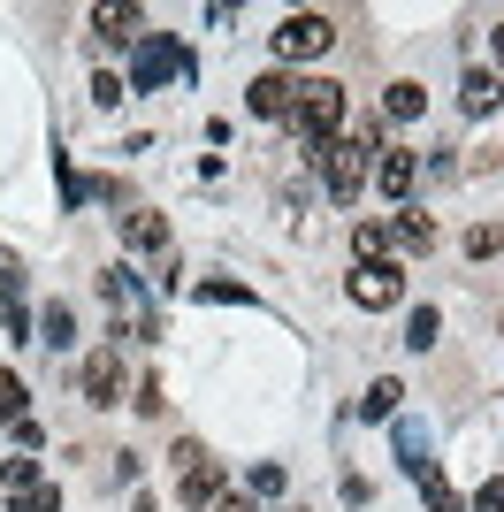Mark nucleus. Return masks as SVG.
<instances>
[{"instance_id": "nucleus-1", "label": "nucleus", "mask_w": 504, "mask_h": 512, "mask_svg": "<svg viewBox=\"0 0 504 512\" xmlns=\"http://www.w3.org/2000/svg\"><path fill=\"white\" fill-rule=\"evenodd\" d=\"M336 123H344V85H329V77H306V85H298V107H291V130H298L306 169H321V146L336 138Z\"/></svg>"}, {"instance_id": "nucleus-2", "label": "nucleus", "mask_w": 504, "mask_h": 512, "mask_svg": "<svg viewBox=\"0 0 504 512\" xmlns=\"http://www.w3.org/2000/svg\"><path fill=\"white\" fill-rule=\"evenodd\" d=\"M321 176H329V192L344 199V207H352L359 192H367V176H375V146H367V138H329V146H321Z\"/></svg>"}, {"instance_id": "nucleus-3", "label": "nucleus", "mask_w": 504, "mask_h": 512, "mask_svg": "<svg viewBox=\"0 0 504 512\" xmlns=\"http://www.w3.org/2000/svg\"><path fill=\"white\" fill-rule=\"evenodd\" d=\"M168 77H191L184 39H138L130 46V92H161Z\"/></svg>"}, {"instance_id": "nucleus-4", "label": "nucleus", "mask_w": 504, "mask_h": 512, "mask_svg": "<svg viewBox=\"0 0 504 512\" xmlns=\"http://www.w3.org/2000/svg\"><path fill=\"white\" fill-rule=\"evenodd\" d=\"M329 46H336L329 16H283L275 23V62H321Z\"/></svg>"}, {"instance_id": "nucleus-5", "label": "nucleus", "mask_w": 504, "mask_h": 512, "mask_svg": "<svg viewBox=\"0 0 504 512\" xmlns=\"http://www.w3.org/2000/svg\"><path fill=\"white\" fill-rule=\"evenodd\" d=\"M176 497H184V505H214V497H222V467H214L199 444H176Z\"/></svg>"}, {"instance_id": "nucleus-6", "label": "nucleus", "mask_w": 504, "mask_h": 512, "mask_svg": "<svg viewBox=\"0 0 504 512\" xmlns=\"http://www.w3.org/2000/svg\"><path fill=\"white\" fill-rule=\"evenodd\" d=\"M252 115H268V123H291V107H298V77L291 69H268V77H252L245 85Z\"/></svg>"}, {"instance_id": "nucleus-7", "label": "nucleus", "mask_w": 504, "mask_h": 512, "mask_svg": "<svg viewBox=\"0 0 504 512\" xmlns=\"http://www.w3.org/2000/svg\"><path fill=\"white\" fill-rule=\"evenodd\" d=\"M405 276L390 268V260H359V276H352V306H367V314H382V306H398Z\"/></svg>"}, {"instance_id": "nucleus-8", "label": "nucleus", "mask_w": 504, "mask_h": 512, "mask_svg": "<svg viewBox=\"0 0 504 512\" xmlns=\"http://www.w3.org/2000/svg\"><path fill=\"white\" fill-rule=\"evenodd\" d=\"M84 398L92 406H123V344H100L84 360Z\"/></svg>"}, {"instance_id": "nucleus-9", "label": "nucleus", "mask_w": 504, "mask_h": 512, "mask_svg": "<svg viewBox=\"0 0 504 512\" xmlns=\"http://www.w3.org/2000/svg\"><path fill=\"white\" fill-rule=\"evenodd\" d=\"M100 291H107V306H115V321L130 314V329H138V337H161V321L146 314V299H138V283H130V268H107V276H100Z\"/></svg>"}, {"instance_id": "nucleus-10", "label": "nucleus", "mask_w": 504, "mask_h": 512, "mask_svg": "<svg viewBox=\"0 0 504 512\" xmlns=\"http://www.w3.org/2000/svg\"><path fill=\"white\" fill-rule=\"evenodd\" d=\"M375 184H382V199H405L420 184V153L413 146H382L375 153Z\"/></svg>"}, {"instance_id": "nucleus-11", "label": "nucleus", "mask_w": 504, "mask_h": 512, "mask_svg": "<svg viewBox=\"0 0 504 512\" xmlns=\"http://www.w3.org/2000/svg\"><path fill=\"white\" fill-rule=\"evenodd\" d=\"M123 245H138V253H161V245H168V222H161L153 207H130V214H123Z\"/></svg>"}, {"instance_id": "nucleus-12", "label": "nucleus", "mask_w": 504, "mask_h": 512, "mask_svg": "<svg viewBox=\"0 0 504 512\" xmlns=\"http://www.w3.org/2000/svg\"><path fill=\"white\" fill-rule=\"evenodd\" d=\"M92 31H100L107 46H138V8H115V0H107V8H92Z\"/></svg>"}, {"instance_id": "nucleus-13", "label": "nucleus", "mask_w": 504, "mask_h": 512, "mask_svg": "<svg viewBox=\"0 0 504 512\" xmlns=\"http://www.w3.org/2000/svg\"><path fill=\"white\" fill-rule=\"evenodd\" d=\"M497 100H504V85L489 77V69H466V77H459V107H466V115H489Z\"/></svg>"}, {"instance_id": "nucleus-14", "label": "nucleus", "mask_w": 504, "mask_h": 512, "mask_svg": "<svg viewBox=\"0 0 504 512\" xmlns=\"http://www.w3.org/2000/svg\"><path fill=\"white\" fill-rule=\"evenodd\" d=\"M382 230H390L398 253H428V245H436V222H428V214H398V222H382Z\"/></svg>"}, {"instance_id": "nucleus-15", "label": "nucleus", "mask_w": 504, "mask_h": 512, "mask_svg": "<svg viewBox=\"0 0 504 512\" xmlns=\"http://www.w3.org/2000/svg\"><path fill=\"white\" fill-rule=\"evenodd\" d=\"M39 344L46 352H69V344H77V314H69V306H46L39 314Z\"/></svg>"}, {"instance_id": "nucleus-16", "label": "nucleus", "mask_w": 504, "mask_h": 512, "mask_svg": "<svg viewBox=\"0 0 504 512\" xmlns=\"http://www.w3.org/2000/svg\"><path fill=\"white\" fill-rule=\"evenodd\" d=\"M8 512H62V482H31V490H16Z\"/></svg>"}, {"instance_id": "nucleus-17", "label": "nucleus", "mask_w": 504, "mask_h": 512, "mask_svg": "<svg viewBox=\"0 0 504 512\" xmlns=\"http://www.w3.org/2000/svg\"><path fill=\"white\" fill-rule=\"evenodd\" d=\"M398 459L413 474H428V428H420V421H398Z\"/></svg>"}, {"instance_id": "nucleus-18", "label": "nucleus", "mask_w": 504, "mask_h": 512, "mask_svg": "<svg viewBox=\"0 0 504 512\" xmlns=\"http://www.w3.org/2000/svg\"><path fill=\"white\" fill-rule=\"evenodd\" d=\"M0 321H8V337H23V283H16V268H0Z\"/></svg>"}, {"instance_id": "nucleus-19", "label": "nucleus", "mask_w": 504, "mask_h": 512, "mask_svg": "<svg viewBox=\"0 0 504 512\" xmlns=\"http://www.w3.org/2000/svg\"><path fill=\"white\" fill-rule=\"evenodd\" d=\"M382 107H390V123H413L420 107H428V92H420L413 77H405V85H390V100H382Z\"/></svg>"}, {"instance_id": "nucleus-20", "label": "nucleus", "mask_w": 504, "mask_h": 512, "mask_svg": "<svg viewBox=\"0 0 504 512\" xmlns=\"http://www.w3.org/2000/svg\"><path fill=\"white\" fill-rule=\"evenodd\" d=\"M398 398H405V390L390 383V375H382V383L367 390V398H359V413H367V421H390V413H398Z\"/></svg>"}, {"instance_id": "nucleus-21", "label": "nucleus", "mask_w": 504, "mask_h": 512, "mask_svg": "<svg viewBox=\"0 0 504 512\" xmlns=\"http://www.w3.org/2000/svg\"><path fill=\"white\" fill-rule=\"evenodd\" d=\"M420 497H428V512H459V505H466V497H459V490H451V482H443V474H436V467L420 474Z\"/></svg>"}, {"instance_id": "nucleus-22", "label": "nucleus", "mask_w": 504, "mask_h": 512, "mask_svg": "<svg viewBox=\"0 0 504 512\" xmlns=\"http://www.w3.org/2000/svg\"><path fill=\"white\" fill-rule=\"evenodd\" d=\"M352 253L359 260H382V253H390V230H382V222H359V230H352Z\"/></svg>"}, {"instance_id": "nucleus-23", "label": "nucleus", "mask_w": 504, "mask_h": 512, "mask_svg": "<svg viewBox=\"0 0 504 512\" xmlns=\"http://www.w3.org/2000/svg\"><path fill=\"white\" fill-rule=\"evenodd\" d=\"M0 482L16 497V490H31V482H46V474H39V459H0Z\"/></svg>"}, {"instance_id": "nucleus-24", "label": "nucleus", "mask_w": 504, "mask_h": 512, "mask_svg": "<svg viewBox=\"0 0 504 512\" xmlns=\"http://www.w3.org/2000/svg\"><path fill=\"white\" fill-rule=\"evenodd\" d=\"M436 329H443V321H436V306H420V314L405 321V344H413V352H428V344H436Z\"/></svg>"}, {"instance_id": "nucleus-25", "label": "nucleus", "mask_w": 504, "mask_h": 512, "mask_svg": "<svg viewBox=\"0 0 504 512\" xmlns=\"http://www.w3.org/2000/svg\"><path fill=\"white\" fill-rule=\"evenodd\" d=\"M16 421H23V383L0 375V428H16Z\"/></svg>"}, {"instance_id": "nucleus-26", "label": "nucleus", "mask_w": 504, "mask_h": 512, "mask_svg": "<svg viewBox=\"0 0 504 512\" xmlns=\"http://www.w3.org/2000/svg\"><path fill=\"white\" fill-rule=\"evenodd\" d=\"M199 299L207 306H252V291L245 283H199Z\"/></svg>"}, {"instance_id": "nucleus-27", "label": "nucleus", "mask_w": 504, "mask_h": 512, "mask_svg": "<svg viewBox=\"0 0 504 512\" xmlns=\"http://www.w3.org/2000/svg\"><path fill=\"white\" fill-rule=\"evenodd\" d=\"M466 512H504V482H497V474H489V482H482V490H474V497H466Z\"/></svg>"}, {"instance_id": "nucleus-28", "label": "nucleus", "mask_w": 504, "mask_h": 512, "mask_svg": "<svg viewBox=\"0 0 504 512\" xmlns=\"http://www.w3.org/2000/svg\"><path fill=\"white\" fill-rule=\"evenodd\" d=\"M497 245H504V237L489 230V222H482V230H466V253H474V260H489V253H497Z\"/></svg>"}, {"instance_id": "nucleus-29", "label": "nucleus", "mask_w": 504, "mask_h": 512, "mask_svg": "<svg viewBox=\"0 0 504 512\" xmlns=\"http://www.w3.org/2000/svg\"><path fill=\"white\" fill-rule=\"evenodd\" d=\"M252 490H260V497H283V467H252Z\"/></svg>"}, {"instance_id": "nucleus-30", "label": "nucleus", "mask_w": 504, "mask_h": 512, "mask_svg": "<svg viewBox=\"0 0 504 512\" xmlns=\"http://www.w3.org/2000/svg\"><path fill=\"white\" fill-rule=\"evenodd\" d=\"M214 512H260V505H252V497H237V490H222V497H214Z\"/></svg>"}, {"instance_id": "nucleus-31", "label": "nucleus", "mask_w": 504, "mask_h": 512, "mask_svg": "<svg viewBox=\"0 0 504 512\" xmlns=\"http://www.w3.org/2000/svg\"><path fill=\"white\" fill-rule=\"evenodd\" d=\"M489 46H497V62H504V23H497V31H489Z\"/></svg>"}]
</instances>
